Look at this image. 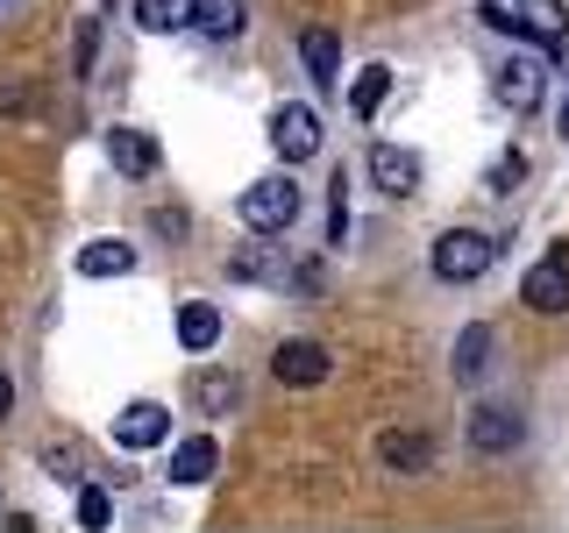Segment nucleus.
Returning <instances> with one entry per match:
<instances>
[{
  "label": "nucleus",
  "mask_w": 569,
  "mask_h": 533,
  "mask_svg": "<svg viewBox=\"0 0 569 533\" xmlns=\"http://www.w3.org/2000/svg\"><path fill=\"white\" fill-rule=\"evenodd\" d=\"M485 22L498 36H527V43H541V50H562L569 43L562 0H485Z\"/></svg>",
  "instance_id": "nucleus-1"
},
{
  "label": "nucleus",
  "mask_w": 569,
  "mask_h": 533,
  "mask_svg": "<svg viewBox=\"0 0 569 533\" xmlns=\"http://www.w3.org/2000/svg\"><path fill=\"white\" fill-rule=\"evenodd\" d=\"M242 22H249L242 0H192V29H200L207 43H236Z\"/></svg>",
  "instance_id": "nucleus-14"
},
{
  "label": "nucleus",
  "mask_w": 569,
  "mask_h": 533,
  "mask_svg": "<svg viewBox=\"0 0 569 533\" xmlns=\"http://www.w3.org/2000/svg\"><path fill=\"white\" fill-rule=\"evenodd\" d=\"M299 50H307L313 86H335V79H342V43H335L328 29H307V43H299Z\"/></svg>",
  "instance_id": "nucleus-20"
},
{
  "label": "nucleus",
  "mask_w": 569,
  "mask_h": 533,
  "mask_svg": "<svg viewBox=\"0 0 569 533\" xmlns=\"http://www.w3.org/2000/svg\"><path fill=\"white\" fill-rule=\"evenodd\" d=\"M50 476H58V484H79V455H50Z\"/></svg>",
  "instance_id": "nucleus-25"
},
{
  "label": "nucleus",
  "mask_w": 569,
  "mask_h": 533,
  "mask_svg": "<svg viewBox=\"0 0 569 533\" xmlns=\"http://www.w3.org/2000/svg\"><path fill=\"white\" fill-rule=\"evenodd\" d=\"M299 221V185L292 178H257L242 185V228L249 235H278V228Z\"/></svg>",
  "instance_id": "nucleus-3"
},
{
  "label": "nucleus",
  "mask_w": 569,
  "mask_h": 533,
  "mask_svg": "<svg viewBox=\"0 0 569 533\" xmlns=\"http://www.w3.org/2000/svg\"><path fill=\"white\" fill-rule=\"evenodd\" d=\"M378 455H385V470H399V476L435 470V441H427V434H385Z\"/></svg>",
  "instance_id": "nucleus-15"
},
{
  "label": "nucleus",
  "mask_w": 569,
  "mask_h": 533,
  "mask_svg": "<svg viewBox=\"0 0 569 533\" xmlns=\"http://www.w3.org/2000/svg\"><path fill=\"white\" fill-rule=\"evenodd\" d=\"M271 150H278V157H292V164L320 157V114H313V107H299V100H284V107H278V114H271Z\"/></svg>",
  "instance_id": "nucleus-5"
},
{
  "label": "nucleus",
  "mask_w": 569,
  "mask_h": 533,
  "mask_svg": "<svg viewBox=\"0 0 569 533\" xmlns=\"http://www.w3.org/2000/svg\"><path fill=\"white\" fill-rule=\"evenodd\" d=\"M186 399L200 405V413H242V378H228V370H192Z\"/></svg>",
  "instance_id": "nucleus-13"
},
{
  "label": "nucleus",
  "mask_w": 569,
  "mask_h": 533,
  "mask_svg": "<svg viewBox=\"0 0 569 533\" xmlns=\"http://www.w3.org/2000/svg\"><path fill=\"white\" fill-rule=\"evenodd\" d=\"M171 434V413L157 399H136L129 413L114 420V449H129V455H142V449H157V441Z\"/></svg>",
  "instance_id": "nucleus-9"
},
{
  "label": "nucleus",
  "mask_w": 569,
  "mask_h": 533,
  "mask_svg": "<svg viewBox=\"0 0 569 533\" xmlns=\"http://www.w3.org/2000/svg\"><path fill=\"white\" fill-rule=\"evenodd\" d=\"M491 263H498V242L485 235V228H449V235L435 242V278H449V284L485 278Z\"/></svg>",
  "instance_id": "nucleus-2"
},
{
  "label": "nucleus",
  "mask_w": 569,
  "mask_h": 533,
  "mask_svg": "<svg viewBox=\"0 0 569 533\" xmlns=\"http://www.w3.org/2000/svg\"><path fill=\"white\" fill-rule=\"evenodd\" d=\"M107 520H114V505H107V491H93V484H86V491H79V526H86V533H100Z\"/></svg>",
  "instance_id": "nucleus-23"
},
{
  "label": "nucleus",
  "mask_w": 569,
  "mask_h": 533,
  "mask_svg": "<svg viewBox=\"0 0 569 533\" xmlns=\"http://www.w3.org/2000/svg\"><path fill=\"white\" fill-rule=\"evenodd\" d=\"M107 164L129 171V178H150V171H157V142H150V129H107Z\"/></svg>",
  "instance_id": "nucleus-12"
},
{
  "label": "nucleus",
  "mask_w": 569,
  "mask_h": 533,
  "mask_svg": "<svg viewBox=\"0 0 569 533\" xmlns=\"http://www.w3.org/2000/svg\"><path fill=\"white\" fill-rule=\"evenodd\" d=\"M527 441V420L512 413V405H477L470 413V449L477 455H506V449H520Z\"/></svg>",
  "instance_id": "nucleus-7"
},
{
  "label": "nucleus",
  "mask_w": 569,
  "mask_h": 533,
  "mask_svg": "<svg viewBox=\"0 0 569 533\" xmlns=\"http://www.w3.org/2000/svg\"><path fill=\"white\" fill-rule=\"evenodd\" d=\"M213 462H221V449H213V441L207 434H192V441H178V449H171V484L178 491H200L207 484V476H213Z\"/></svg>",
  "instance_id": "nucleus-11"
},
{
  "label": "nucleus",
  "mask_w": 569,
  "mask_h": 533,
  "mask_svg": "<svg viewBox=\"0 0 569 533\" xmlns=\"http://www.w3.org/2000/svg\"><path fill=\"white\" fill-rule=\"evenodd\" d=\"M520 299L533 313H569V249H548V257L533 263L527 284H520Z\"/></svg>",
  "instance_id": "nucleus-6"
},
{
  "label": "nucleus",
  "mask_w": 569,
  "mask_h": 533,
  "mask_svg": "<svg viewBox=\"0 0 569 533\" xmlns=\"http://www.w3.org/2000/svg\"><path fill=\"white\" fill-rule=\"evenodd\" d=\"M491 93H498V107H506V114H533V107H541V93H548V64L520 50V58H506V64H498Z\"/></svg>",
  "instance_id": "nucleus-4"
},
{
  "label": "nucleus",
  "mask_w": 569,
  "mask_h": 533,
  "mask_svg": "<svg viewBox=\"0 0 569 533\" xmlns=\"http://www.w3.org/2000/svg\"><path fill=\"white\" fill-rule=\"evenodd\" d=\"M562 135H569V100H562Z\"/></svg>",
  "instance_id": "nucleus-27"
},
{
  "label": "nucleus",
  "mask_w": 569,
  "mask_h": 533,
  "mask_svg": "<svg viewBox=\"0 0 569 533\" xmlns=\"http://www.w3.org/2000/svg\"><path fill=\"white\" fill-rule=\"evenodd\" d=\"M213 342H221V313H213V306H200V299H186V306H178V349L207 355Z\"/></svg>",
  "instance_id": "nucleus-16"
},
{
  "label": "nucleus",
  "mask_w": 569,
  "mask_h": 533,
  "mask_svg": "<svg viewBox=\"0 0 569 533\" xmlns=\"http://www.w3.org/2000/svg\"><path fill=\"white\" fill-rule=\"evenodd\" d=\"M485 363H491V328L477 320V328H462V334H456V378H462V384L485 378Z\"/></svg>",
  "instance_id": "nucleus-21"
},
{
  "label": "nucleus",
  "mask_w": 569,
  "mask_h": 533,
  "mask_svg": "<svg viewBox=\"0 0 569 533\" xmlns=\"http://www.w3.org/2000/svg\"><path fill=\"white\" fill-rule=\"evenodd\" d=\"M136 22L150 36H178L192 29V0H136Z\"/></svg>",
  "instance_id": "nucleus-19"
},
{
  "label": "nucleus",
  "mask_w": 569,
  "mask_h": 533,
  "mask_svg": "<svg viewBox=\"0 0 569 533\" xmlns=\"http://www.w3.org/2000/svg\"><path fill=\"white\" fill-rule=\"evenodd\" d=\"M520 178H527V157H520V150H506V157L491 164V192H512Z\"/></svg>",
  "instance_id": "nucleus-24"
},
{
  "label": "nucleus",
  "mask_w": 569,
  "mask_h": 533,
  "mask_svg": "<svg viewBox=\"0 0 569 533\" xmlns=\"http://www.w3.org/2000/svg\"><path fill=\"white\" fill-rule=\"evenodd\" d=\"M136 271V242H86L79 249V278H129Z\"/></svg>",
  "instance_id": "nucleus-17"
},
{
  "label": "nucleus",
  "mask_w": 569,
  "mask_h": 533,
  "mask_svg": "<svg viewBox=\"0 0 569 533\" xmlns=\"http://www.w3.org/2000/svg\"><path fill=\"white\" fill-rule=\"evenodd\" d=\"M8 413H14V378L0 370V420H8Z\"/></svg>",
  "instance_id": "nucleus-26"
},
{
  "label": "nucleus",
  "mask_w": 569,
  "mask_h": 533,
  "mask_svg": "<svg viewBox=\"0 0 569 533\" xmlns=\"http://www.w3.org/2000/svg\"><path fill=\"white\" fill-rule=\"evenodd\" d=\"M271 370H278V384H292V391H313L320 378H328V349H320V342H278Z\"/></svg>",
  "instance_id": "nucleus-10"
},
{
  "label": "nucleus",
  "mask_w": 569,
  "mask_h": 533,
  "mask_svg": "<svg viewBox=\"0 0 569 533\" xmlns=\"http://www.w3.org/2000/svg\"><path fill=\"white\" fill-rule=\"evenodd\" d=\"M385 93H391V71H385V64H363V71H356V86H349V114L370 121V114L385 107Z\"/></svg>",
  "instance_id": "nucleus-18"
},
{
  "label": "nucleus",
  "mask_w": 569,
  "mask_h": 533,
  "mask_svg": "<svg viewBox=\"0 0 569 533\" xmlns=\"http://www.w3.org/2000/svg\"><path fill=\"white\" fill-rule=\"evenodd\" d=\"M370 185H378L385 200H406V192L420 185V157L399 150V142H370Z\"/></svg>",
  "instance_id": "nucleus-8"
},
{
  "label": "nucleus",
  "mask_w": 569,
  "mask_h": 533,
  "mask_svg": "<svg viewBox=\"0 0 569 533\" xmlns=\"http://www.w3.org/2000/svg\"><path fill=\"white\" fill-rule=\"evenodd\" d=\"M278 271V263H271V249H242V257H228V278H242V284H263V278H271Z\"/></svg>",
  "instance_id": "nucleus-22"
}]
</instances>
